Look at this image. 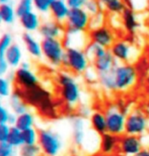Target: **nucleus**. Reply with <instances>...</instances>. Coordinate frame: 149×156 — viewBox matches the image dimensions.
Returning a JSON list of instances; mask_svg holds the SVG:
<instances>
[{
	"instance_id": "nucleus-1",
	"label": "nucleus",
	"mask_w": 149,
	"mask_h": 156,
	"mask_svg": "<svg viewBox=\"0 0 149 156\" xmlns=\"http://www.w3.org/2000/svg\"><path fill=\"white\" fill-rule=\"evenodd\" d=\"M56 82L59 87V94L66 105V108L73 110L79 105L82 96V90L79 82L69 71H61L56 77Z\"/></svg>"
},
{
	"instance_id": "nucleus-2",
	"label": "nucleus",
	"mask_w": 149,
	"mask_h": 156,
	"mask_svg": "<svg viewBox=\"0 0 149 156\" xmlns=\"http://www.w3.org/2000/svg\"><path fill=\"white\" fill-rule=\"evenodd\" d=\"M23 98L27 104L38 108L40 113L46 117H56V108L52 95L48 90L38 85L29 90H23Z\"/></svg>"
},
{
	"instance_id": "nucleus-3",
	"label": "nucleus",
	"mask_w": 149,
	"mask_h": 156,
	"mask_svg": "<svg viewBox=\"0 0 149 156\" xmlns=\"http://www.w3.org/2000/svg\"><path fill=\"white\" fill-rule=\"evenodd\" d=\"M116 92L126 93L134 88L138 81V70L134 64L118 63L113 69Z\"/></svg>"
},
{
	"instance_id": "nucleus-4",
	"label": "nucleus",
	"mask_w": 149,
	"mask_h": 156,
	"mask_svg": "<svg viewBox=\"0 0 149 156\" xmlns=\"http://www.w3.org/2000/svg\"><path fill=\"white\" fill-rule=\"evenodd\" d=\"M128 108L126 105L113 104L105 108V115L107 118V131L108 133L121 137L125 134L126 120L128 116Z\"/></svg>"
},
{
	"instance_id": "nucleus-5",
	"label": "nucleus",
	"mask_w": 149,
	"mask_h": 156,
	"mask_svg": "<svg viewBox=\"0 0 149 156\" xmlns=\"http://www.w3.org/2000/svg\"><path fill=\"white\" fill-rule=\"evenodd\" d=\"M38 145L44 156H60L65 143L61 134L52 129H42L39 131Z\"/></svg>"
},
{
	"instance_id": "nucleus-6",
	"label": "nucleus",
	"mask_w": 149,
	"mask_h": 156,
	"mask_svg": "<svg viewBox=\"0 0 149 156\" xmlns=\"http://www.w3.org/2000/svg\"><path fill=\"white\" fill-rule=\"evenodd\" d=\"M90 62L84 49L68 48L66 49L63 66L72 74L81 75L90 68Z\"/></svg>"
},
{
	"instance_id": "nucleus-7",
	"label": "nucleus",
	"mask_w": 149,
	"mask_h": 156,
	"mask_svg": "<svg viewBox=\"0 0 149 156\" xmlns=\"http://www.w3.org/2000/svg\"><path fill=\"white\" fill-rule=\"evenodd\" d=\"M43 57L52 67L58 68L63 66L66 54V47L60 39H42Z\"/></svg>"
},
{
	"instance_id": "nucleus-8",
	"label": "nucleus",
	"mask_w": 149,
	"mask_h": 156,
	"mask_svg": "<svg viewBox=\"0 0 149 156\" xmlns=\"http://www.w3.org/2000/svg\"><path fill=\"white\" fill-rule=\"evenodd\" d=\"M110 52L118 63H129L133 64V62L137 60L139 57V50L131 42L127 40H117L110 48Z\"/></svg>"
},
{
	"instance_id": "nucleus-9",
	"label": "nucleus",
	"mask_w": 149,
	"mask_h": 156,
	"mask_svg": "<svg viewBox=\"0 0 149 156\" xmlns=\"http://www.w3.org/2000/svg\"><path fill=\"white\" fill-rule=\"evenodd\" d=\"M149 128V120L147 116L140 110L129 112L126 120L125 134L141 137L145 135Z\"/></svg>"
},
{
	"instance_id": "nucleus-10",
	"label": "nucleus",
	"mask_w": 149,
	"mask_h": 156,
	"mask_svg": "<svg viewBox=\"0 0 149 156\" xmlns=\"http://www.w3.org/2000/svg\"><path fill=\"white\" fill-rule=\"evenodd\" d=\"M91 15L84 8L70 9L69 15L65 23V29L75 32L85 33L90 27Z\"/></svg>"
},
{
	"instance_id": "nucleus-11",
	"label": "nucleus",
	"mask_w": 149,
	"mask_h": 156,
	"mask_svg": "<svg viewBox=\"0 0 149 156\" xmlns=\"http://www.w3.org/2000/svg\"><path fill=\"white\" fill-rule=\"evenodd\" d=\"M70 125L72 143L76 147L84 149L88 137L90 135V133L88 132L87 123L85 119L80 116H75L70 120Z\"/></svg>"
},
{
	"instance_id": "nucleus-12",
	"label": "nucleus",
	"mask_w": 149,
	"mask_h": 156,
	"mask_svg": "<svg viewBox=\"0 0 149 156\" xmlns=\"http://www.w3.org/2000/svg\"><path fill=\"white\" fill-rule=\"evenodd\" d=\"M87 36L89 42L97 44V45L108 50H110L113 44L117 41L116 33L114 32V30L111 27L107 26V24L89 30Z\"/></svg>"
},
{
	"instance_id": "nucleus-13",
	"label": "nucleus",
	"mask_w": 149,
	"mask_h": 156,
	"mask_svg": "<svg viewBox=\"0 0 149 156\" xmlns=\"http://www.w3.org/2000/svg\"><path fill=\"white\" fill-rule=\"evenodd\" d=\"M144 148V143L141 137L124 134L119 137L118 153L121 156H136Z\"/></svg>"
},
{
	"instance_id": "nucleus-14",
	"label": "nucleus",
	"mask_w": 149,
	"mask_h": 156,
	"mask_svg": "<svg viewBox=\"0 0 149 156\" xmlns=\"http://www.w3.org/2000/svg\"><path fill=\"white\" fill-rule=\"evenodd\" d=\"M13 80L20 90H29L37 87L40 83V78L30 68L18 67L13 73Z\"/></svg>"
},
{
	"instance_id": "nucleus-15",
	"label": "nucleus",
	"mask_w": 149,
	"mask_h": 156,
	"mask_svg": "<svg viewBox=\"0 0 149 156\" xmlns=\"http://www.w3.org/2000/svg\"><path fill=\"white\" fill-rule=\"evenodd\" d=\"M66 29L63 23H60L54 20L43 21L39 29V34L43 39H60L63 40Z\"/></svg>"
},
{
	"instance_id": "nucleus-16",
	"label": "nucleus",
	"mask_w": 149,
	"mask_h": 156,
	"mask_svg": "<svg viewBox=\"0 0 149 156\" xmlns=\"http://www.w3.org/2000/svg\"><path fill=\"white\" fill-rule=\"evenodd\" d=\"M64 46L68 48H78V49H85L89 43L88 36L85 33L75 32V30H66L65 36L63 38Z\"/></svg>"
},
{
	"instance_id": "nucleus-17",
	"label": "nucleus",
	"mask_w": 149,
	"mask_h": 156,
	"mask_svg": "<svg viewBox=\"0 0 149 156\" xmlns=\"http://www.w3.org/2000/svg\"><path fill=\"white\" fill-rule=\"evenodd\" d=\"M117 64L118 62L116 61V59L112 55L110 50H108L102 56L92 61V68L97 71L98 74H104L114 69V67Z\"/></svg>"
},
{
	"instance_id": "nucleus-18",
	"label": "nucleus",
	"mask_w": 149,
	"mask_h": 156,
	"mask_svg": "<svg viewBox=\"0 0 149 156\" xmlns=\"http://www.w3.org/2000/svg\"><path fill=\"white\" fill-rule=\"evenodd\" d=\"M121 20H122L124 29L126 30L127 33L131 34V35L135 34L140 27V23H139L137 13L135 10L129 7H126L121 13Z\"/></svg>"
},
{
	"instance_id": "nucleus-19",
	"label": "nucleus",
	"mask_w": 149,
	"mask_h": 156,
	"mask_svg": "<svg viewBox=\"0 0 149 156\" xmlns=\"http://www.w3.org/2000/svg\"><path fill=\"white\" fill-rule=\"evenodd\" d=\"M70 9L71 8L68 6L66 0H56V1L52 2L50 13L54 20L60 23H65L68 15H69Z\"/></svg>"
},
{
	"instance_id": "nucleus-20",
	"label": "nucleus",
	"mask_w": 149,
	"mask_h": 156,
	"mask_svg": "<svg viewBox=\"0 0 149 156\" xmlns=\"http://www.w3.org/2000/svg\"><path fill=\"white\" fill-rule=\"evenodd\" d=\"M18 18H20V26L26 30V33H30V34L39 30L40 27H41V24L43 23L40 14L35 10L30 11L29 13L24 14Z\"/></svg>"
},
{
	"instance_id": "nucleus-21",
	"label": "nucleus",
	"mask_w": 149,
	"mask_h": 156,
	"mask_svg": "<svg viewBox=\"0 0 149 156\" xmlns=\"http://www.w3.org/2000/svg\"><path fill=\"white\" fill-rule=\"evenodd\" d=\"M118 144H119V137L107 132L101 136L99 152L102 156L115 154V152L118 151Z\"/></svg>"
},
{
	"instance_id": "nucleus-22",
	"label": "nucleus",
	"mask_w": 149,
	"mask_h": 156,
	"mask_svg": "<svg viewBox=\"0 0 149 156\" xmlns=\"http://www.w3.org/2000/svg\"><path fill=\"white\" fill-rule=\"evenodd\" d=\"M9 107H10L11 113L16 116L27 112V104L23 98V90H20V88L13 90L12 94L9 98Z\"/></svg>"
},
{
	"instance_id": "nucleus-23",
	"label": "nucleus",
	"mask_w": 149,
	"mask_h": 156,
	"mask_svg": "<svg viewBox=\"0 0 149 156\" xmlns=\"http://www.w3.org/2000/svg\"><path fill=\"white\" fill-rule=\"evenodd\" d=\"M23 41L26 47V50L29 54L35 59H40L43 57L42 44L33 34L24 33L23 36Z\"/></svg>"
},
{
	"instance_id": "nucleus-24",
	"label": "nucleus",
	"mask_w": 149,
	"mask_h": 156,
	"mask_svg": "<svg viewBox=\"0 0 149 156\" xmlns=\"http://www.w3.org/2000/svg\"><path fill=\"white\" fill-rule=\"evenodd\" d=\"M89 125H90L92 131H94L99 136L107 133V118H105V112H92V114L89 117Z\"/></svg>"
},
{
	"instance_id": "nucleus-25",
	"label": "nucleus",
	"mask_w": 149,
	"mask_h": 156,
	"mask_svg": "<svg viewBox=\"0 0 149 156\" xmlns=\"http://www.w3.org/2000/svg\"><path fill=\"white\" fill-rule=\"evenodd\" d=\"M23 50L16 43H13L5 54V60L7 61L9 67L17 68L23 63Z\"/></svg>"
},
{
	"instance_id": "nucleus-26",
	"label": "nucleus",
	"mask_w": 149,
	"mask_h": 156,
	"mask_svg": "<svg viewBox=\"0 0 149 156\" xmlns=\"http://www.w3.org/2000/svg\"><path fill=\"white\" fill-rule=\"evenodd\" d=\"M101 8L112 14H121L127 6L123 0H98Z\"/></svg>"
},
{
	"instance_id": "nucleus-27",
	"label": "nucleus",
	"mask_w": 149,
	"mask_h": 156,
	"mask_svg": "<svg viewBox=\"0 0 149 156\" xmlns=\"http://www.w3.org/2000/svg\"><path fill=\"white\" fill-rule=\"evenodd\" d=\"M98 82L99 86L105 90V92L114 93L116 92V84H115V77L113 69L107 73L98 74Z\"/></svg>"
},
{
	"instance_id": "nucleus-28",
	"label": "nucleus",
	"mask_w": 149,
	"mask_h": 156,
	"mask_svg": "<svg viewBox=\"0 0 149 156\" xmlns=\"http://www.w3.org/2000/svg\"><path fill=\"white\" fill-rule=\"evenodd\" d=\"M36 118L32 112L27 111L26 113L18 115L16 118V123H15V127L18 128L21 131L29 130L30 128H34L35 126Z\"/></svg>"
},
{
	"instance_id": "nucleus-29",
	"label": "nucleus",
	"mask_w": 149,
	"mask_h": 156,
	"mask_svg": "<svg viewBox=\"0 0 149 156\" xmlns=\"http://www.w3.org/2000/svg\"><path fill=\"white\" fill-rule=\"evenodd\" d=\"M0 13H1L3 23L6 24H11L14 23L15 18L17 17L15 6L12 3L0 5Z\"/></svg>"
},
{
	"instance_id": "nucleus-30",
	"label": "nucleus",
	"mask_w": 149,
	"mask_h": 156,
	"mask_svg": "<svg viewBox=\"0 0 149 156\" xmlns=\"http://www.w3.org/2000/svg\"><path fill=\"white\" fill-rule=\"evenodd\" d=\"M84 50H85L86 54H87V56H88L89 60H90L91 62L94 60H95V59L99 58L101 56H102L105 52L108 51V49L102 48V47L98 46L94 43H91V42H89L87 44V46L85 47Z\"/></svg>"
},
{
	"instance_id": "nucleus-31",
	"label": "nucleus",
	"mask_w": 149,
	"mask_h": 156,
	"mask_svg": "<svg viewBox=\"0 0 149 156\" xmlns=\"http://www.w3.org/2000/svg\"><path fill=\"white\" fill-rule=\"evenodd\" d=\"M12 147L14 148H20L23 146V131L20 130L15 126L11 127L10 134H9L8 142Z\"/></svg>"
},
{
	"instance_id": "nucleus-32",
	"label": "nucleus",
	"mask_w": 149,
	"mask_h": 156,
	"mask_svg": "<svg viewBox=\"0 0 149 156\" xmlns=\"http://www.w3.org/2000/svg\"><path fill=\"white\" fill-rule=\"evenodd\" d=\"M13 92L11 79L8 76L0 77V98H9Z\"/></svg>"
},
{
	"instance_id": "nucleus-33",
	"label": "nucleus",
	"mask_w": 149,
	"mask_h": 156,
	"mask_svg": "<svg viewBox=\"0 0 149 156\" xmlns=\"http://www.w3.org/2000/svg\"><path fill=\"white\" fill-rule=\"evenodd\" d=\"M23 138L24 145H38L39 142V131L35 128L23 131Z\"/></svg>"
},
{
	"instance_id": "nucleus-34",
	"label": "nucleus",
	"mask_w": 149,
	"mask_h": 156,
	"mask_svg": "<svg viewBox=\"0 0 149 156\" xmlns=\"http://www.w3.org/2000/svg\"><path fill=\"white\" fill-rule=\"evenodd\" d=\"M15 10H16L17 17H20L30 11L35 10L33 0H18L16 5H15Z\"/></svg>"
},
{
	"instance_id": "nucleus-35",
	"label": "nucleus",
	"mask_w": 149,
	"mask_h": 156,
	"mask_svg": "<svg viewBox=\"0 0 149 156\" xmlns=\"http://www.w3.org/2000/svg\"><path fill=\"white\" fill-rule=\"evenodd\" d=\"M13 44V39L10 34L6 33L0 37V58H5L6 52Z\"/></svg>"
},
{
	"instance_id": "nucleus-36",
	"label": "nucleus",
	"mask_w": 149,
	"mask_h": 156,
	"mask_svg": "<svg viewBox=\"0 0 149 156\" xmlns=\"http://www.w3.org/2000/svg\"><path fill=\"white\" fill-rule=\"evenodd\" d=\"M20 156H41L42 151L39 145H23L18 151Z\"/></svg>"
},
{
	"instance_id": "nucleus-37",
	"label": "nucleus",
	"mask_w": 149,
	"mask_h": 156,
	"mask_svg": "<svg viewBox=\"0 0 149 156\" xmlns=\"http://www.w3.org/2000/svg\"><path fill=\"white\" fill-rule=\"evenodd\" d=\"M52 2V0H33L34 9L38 13H48V12H50Z\"/></svg>"
},
{
	"instance_id": "nucleus-38",
	"label": "nucleus",
	"mask_w": 149,
	"mask_h": 156,
	"mask_svg": "<svg viewBox=\"0 0 149 156\" xmlns=\"http://www.w3.org/2000/svg\"><path fill=\"white\" fill-rule=\"evenodd\" d=\"M127 7L133 9L135 11H142L147 8L148 0H123Z\"/></svg>"
},
{
	"instance_id": "nucleus-39",
	"label": "nucleus",
	"mask_w": 149,
	"mask_h": 156,
	"mask_svg": "<svg viewBox=\"0 0 149 156\" xmlns=\"http://www.w3.org/2000/svg\"><path fill=\"white\" fill-rule=\"evenodd\" d=\"M17 154L16 148L9 143H0V156H17Z\"/></svg>"
},
{
	"instance_id": "nucleus-40",
	"label": "nucleus",
	"mask_w": 149,
	"mask_h": 156,
	"mask_svg": "<svg viewBox=\"0 0 149 156\" xmlns=\"http://www.w3.org/2000/svg\"><path fill=\"white\" fill-rule=\"evenodd\" d=\"M84 9L92 16V15L99 13L101 8L98 0H88V2L86 3V5L84 6Z\"/></svg>"
},
{
	"instance_id": "nucleus-41",
	"label": "nucleus",
	"mask_w": 149,
	"mask_h": 156,
	"mask_svg": "<svg viewBox=\"0 0 149 156\" xmlns=\"http://www.w3.org/2000/svg\"><path fill=\"white\" fill-rule=\"evenodd\" d=\"M11 126L8 124H0V143H7Z\"/></svg>"
},
{
	"instance_id": "nucleus-42",
	"label": "nucleus",
	"mask_w": 149,
	"mask_h": 156,
	"mask_svg": "<svg viewBox=\"0 0 149 156\" xmlns=\"http://www.w3.org/2000/svg\"><path fill=\"white\" fill-rule=\"evenodd\" d=\"M11 114V111L0 102V124H8Z\"/></svg>"
},
{
	"instance_id": "nucleus-43",
	"label": "nucleus",
	"mask_w": 149,
	"mask_h": 156,
	"mask_svg": "<svg viewBox=\"0 0 149 156\" xmlns=\"http://www.w3.org/2000/svg\"><path fill=\"white\" fill-rule=\"evenodd\" d=\"M104 20H105V16L101 12H99V13L95 15H92L90 18V27H89V30L104 26Z\"/></svg>"
},
{
	"instance_id": "nucleus-44",
	"label": "nucleus",
	"mask_w": 149,
	"mask_h": 156,
	"mask_svg": "<svg viewBox=\"0 0 149 156\" xmlns=\"http://www.w3.org/2000/svg\"><path fill=\"white\" fill-rule=\"evenodd\" d=\"M68 6L71 9L74 8H84L86 3L88 2V0H66Z\"/></svg>"
},
{
	"instance_id": "nucleus-45",
	"label": "nucleus",
	"mask_w": 149,
	"mask_h": 156,
	"mask_svg": "<svg viewBox=\"0 0 149 156\" xmlns=\"http://www.w3.org/2000/svg\"><path fill=\"white\" fill-rule=\"evenodd\" d=\"M9 65L7 61L5 60V58H0V77L2 76H7L8 71H9Z\"/></svg>"
},
{
	"instance_id": "nucleus-46",
	"label": "nucleus",
	"mask_w": 149,
	"mask_h": 156,
	"mask_svg": "<svg viewBox=\"0 0 149 156\" xmlns=\"http://www.w3.org/2000/svg\"><path fill=\"white\" fill-rule=\"evenodd\" d=\"M136 156H149V148H143Z\"/></svg>"
},
{
	"instance_id": "nucleus-47",
	"label": "nucleus",
	"mask_w": 149,
	"mask_h": 156,
	"mask_svg": "<svg viewBox=\"0 0 149 156\" xmlns=\"http://www.w3.org/2000/svg\"><path fill=\"white\" fill-rule=\"evenodd\" d=\"M20 67H23V68H30V64L27 61H23V63Z\"/></svg>"
},
{
	"instance_id": "nucleus-48",
	"label": "nucleus",
	"mask_w": 149,
	"mask_h": 156,
	"mask_svg": "<svg viewBox=\"0 0 149 156\" xmlns=\"http://www.w3.org/2000/svg\"><path fill=\"white\" fill-rule=\"evenodd\" d=\"M7 3H10V0H0V5L7 4Z\"/></svg>"
},
{
	"instance_id": "nucleus-49",
	"label": "nucleus",
	"mask_w": 149,
	"mask_h": 156,
	"mask_svg": "<svg viewBox=\"0 0 149 156\" xmlns=\"http://www.w3.org/2000/svg\"><path fill=\"white\" fill-rule=\"evenodd\" d=\"M146 83L149 85V73L147 74V76H146Z\"/></svg>"
},
{
	"instance_id": "nucleus-50",
	"label": "nucleus",
	"mask_w": 149,
	"mask_h": 156,
	"mask_svg": "<svg viewBox=\"0 0 149 156\" xmlns=\"http://www.w3.org/2000/svg\"><path fill=\"white\" fill-rule=\"evenodd\" d=\"M71 156H87V155H82V154H78V153H76V154H72Z\"/></svg>"
},
{
	"instance_id": "nucleus-51",
	"label": "nucleus",
	"mask_w": 149,
	"mask_h": 156,
	"mask_svg": "<svg viewBox=\"0 0 149 156\" xmlns=\"http://www.w3.org/2000/svg\"><path fill=\"white\" fill-rule=\"evenodd\" d=\"M3 20H2V16H1V13H0V23H2Z\"/></svg>"
},
{
	"instance_id": "nucleus-52",
	"label": "nucleus",
	"mask_w": 149,
	"mask_h": 156,
	"mask_svg": "<svg viewBox=\"0 0 149 156\" xmlns=\"http://www.w3.org/2000/svg\"><path fill=\"white\" fill-rule=\"evenodd\" d=\"M105 156H117L116 154H112V155H105Z\"/></svg>"
},
{
	"instance_id": "nucleus-53",
	"label": "nucleus",
	"mask_w": 149,
	"mask_h": 156,
	"mask_svg": "<svg viewBox=\"0 0 149 156\" xmlns=\"http://www.w3.org/2000/svg\"><path fill=\"white\" fill-rule=\"evenodd\" d=\"M147 9H148V11H149V0H148V5H147Z\"/></svg>"
},
{
	"instance_id": "nucleus-54",
	"label": "nucleus",
	"mask_w": 149,
	"mask_h": 156,
	"mask_svg": "<svg viewBox=\"0 0 149 156\" xmlns=\"http://www.w3.org/2000/svg\"><path fill=\"white\" fill-rule=\"evenodd\" d=\"M52 1H56V0H52Z\"/></svg>"
}]
</instances>
